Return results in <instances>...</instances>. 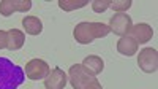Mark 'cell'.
Returning <instances> with one entry per match:
<instances>
[{"mask_svg": "<svg viewBox=\"0 0 158 89\" xmlns=\"http://www.w3.org/2000/svg\"><path fill=\"white\" fill-rule=\"evenodd\" d=\"M115 13H127L131 8V0H118V2H111V7Z\"/></svg>", "mask_w": 158, "mask_h": 89, "instance_id": "obj_14", "label": "cell"}, {"mask_svg": "<svg viewBox=\"0 0 158 89\" xmlns=\"http://www.w3.org/2000/svg\"><path fill=\"white\" fill-rule=\"evenodd\" d=\"M111 29L108 24L103 22H79L74 30H73V37L79 45H89L97 38H104L106 35H109Z\"/></svg>", "mask_w": 158, "mask_h": 89, "instance_id": "obj_1", "label": "cell"}, {"mask_svg": "<svg viewBox=\"0 0 158 89\" xmlns=\"http://www.w3.org/2000/svg\"><path fill=\"white\" fill-rule=\"evenodd\" d=\"M138 48H139V45H138L131 37H128V35L120 37V40L117 42V51H118L122 56H128V57H130V56L136 54V53H138Z\"/></svg>", "mask_w": 158, "mask_h": 89, "instance_id": "obj_9", "label": "cell"}, {"mask_svg": "<svg viewBox=\"0 0 158 89\" xmlns=\"http://www.w3.org/2000/svg\"><path fill=\"white\" fill-rule=\"evenodd\" d=\"M51 69L48 65V62L43 60V59H32L25 64V76L29 80H33V81H38V80H44L46 76L49 75Z\"/></svg>", "mask_w": 158, "mask_h": 89, "instance_id": "obj_5", "label": "cell"}, {"mask_svg": "<svg viewBox=\"0 0 158 89\" xmlns=\"http://www.w3.org/2000/svg\"><path fill=\"white\" fill-rule=\"evenodd\" d=\"M89 2L87 0H59V8L63 11H74L79 8H84Z\"/></svg>", "mask_w": 158, "mask_h": 89, "instance_id": "obj_13", "label": "cell"}, {"mask_svg": "<svg viewBox=\"0 0 158 89\" xmlns=\"http://www.w3.org/2000/svg\"><path fill=\"white\" fill-rule=\"evenodd\" d=\"M6 35H8V45H6V48L10 51H18V49H21L24 46L25 35H24L22 30H19V29H10L6 32Z\"/></svg>", "mask_w": 158, "mask_h": 89, "instance_id": "obj_10", "label": "cell"}, {"mask_svg": "<svg viewBox=\"0 0 158 89\" xmlns=\"http://www.w3.org/2000/svg\"><path fill=\"white\" fill-rule=\"evenodd\" d=\"M25 80L24 70L6 57H0V89H18Z\"/></svg>", "mask_w": 158, "mask_h": 89, "instance_id": "obj_2", "label": "cell"}, {"mask_svg": "<svg viewBox=\"0 0 158 89\" xmlns=\"http://www.w3.org/2000/svg\"><path fill=\"white\" fill-rule=\"evenodd\" d=\"M6 45H8V35L5 30H0V49L6 48Z\"/></svg>", "mask_w": 158, "mask_h": 89, "instance_id": "obj_18", "label": "cell"}, {"mask_svg": "<svg viewBox=\"0 0 158 89\" xmlns=\"http://www.w3.org/2000/svg\"><path fill=\"white\" fill-rule=\"evenodd\" d=\"M128 37H131L133 40L139 45V43H147L149 40H152L153 37V30L149 24L146 22H139L136 25H133V27L130 29L128 32Z\"/></svg>", "mask_w": 158, "mask_h": 89, "instance_id": "obj_8", "label": "cell"}, {"mask_svg": "<svg viewBox=\"0 0 158 89\" xmlns=\"http://www.w3.org/2000/svg\"><path fill=\"white\" fill-rule=\"evenodd\" d=\"M85 89H103V86H101V83H100L98 80H95L94 83H90Z\"/></svg>", "mask_w": 158, "mask_h": 89, "instance_id": "obj_19", "label": "cell"}, {"mask_svg": "<svg viewBox=\"0 0 158 89\" xmlns=\"http://www.w3.org/2000/svg\"><path fill=\"white\" fill-rule=\"evenodd\" d=\"M68 80L73 89H85L90 83L98 80L94 73H90L87 69L82 67V64H74L68 70Z\"/></svg>", "mask_w": 158, "mask_h": 89, "instance_id": "obj_3", "label": "cell"}, {"mask_svg": "<svg viewBox=\"0 0 158 89\" xmlns=\"http://www.w3.org/2000/svg\"><path fill=\"white\" fill-rule=\"evenodd\" d=\"M68 83V75L60 67H54L49 75L44 78V87L46 89H63Z\"/></svg>", "mask_w": 158, "mask_h": 89, "instance_id": "obj_7", "label": "cell"}, {"mask_svg": "<svg viewBox=\"0 0 158 89\" xmlns=\"http://www.w3.org/2000/svg\"><path fill=\"white\" fill-rule=\"evenodd\" d=\"M138 65L144 73H155L158 69V53L155 48H144L139 51Z\"/></svg>", "mask_w": 158, "mask_h": 89, "instance_id": "obj_4", "label": "cell"}, {"mask_svg": "<svg viewBox=\"0 0 158 89\" xmlns=\"http://www.w3.org/2000/svg\"><path fill=\"white\" fill-rule=\"evenodd\" d=\"M15 13V8H13V0H3L0 2V15L8 18Z\"/></svg>", "mask_w": 158, "mask_h": 89, "instance_id": "obj_16", "label": "cell"}, {"mask_svg": "<svg viewBox=\"0 0 158 89\" xmlns=\"http://www.w3.org/2000/svg\"><path fill=\"white\" fill-rule=\"evenodd\" d=\"M111 7V0H94L92 2V10L95 13H104Z\"/></svg>", "mask_w": 158, "mask_h": 89, "instance_id": "obj_15", "label": "cell"}, {"mask_svg": "<svg viewBox=\"0 0 158 89\" xmlns=\"http://www.w3.org/2000/svg\"><path fill=\"white\" fill-rule=\"evenodd\" d=\"M108 25H109L111 32H114L115 35L125 37V35H128L130 29L133 27V21H131L130 15H127V13H115L111 18Z\"/></svg>", "mask_w": 158, "mask_h": 89, "instance_id": "obj_6", "label": "cell"}, {"mask_svg": "<svg viewBox=\"0 0 158 89\" xmlns=\"http://www.w3.org/2000/svg\"><path fill=\"white\" fill-rule=\"evenodd\" d=\"M13 8H15V11L25 13L32 8V2L30 0H13Z\"/></svg>", "mask_w": 158, "mask_h": 89, "instance_id": "obj_17", "label": "cell"}, {"mask_svg": "<svg viewBox=\"0 0 158 89\" xmlns=\"http://www.w3.org/2000/svg\"><path fill=\"white\" fill-rule=\"evenodd\" d=\"M82 67L87 69L90 73H94L97 76L98 73H101L104 70V60L100 56H87L82 60Z\"/></svg>", "mask_w": 158, "mask_h": 89, "instance_id": "obj_12", "label": "cell"}, {"mask_svg": "<svg viewBox=\"0 0 158 89\" xmlns=\"http://www.w3.org/2000/svg\"><path fill=\"white\" fill-rule=\"evenodd\" d=\"M22 27L29 35H40L43 32V22L36 16H25L22 19Z\"/></svg>", "mask_w": 158, "mask_h": 89, "instance_id": "obj_11", "label": "cell"}]
</instances>
